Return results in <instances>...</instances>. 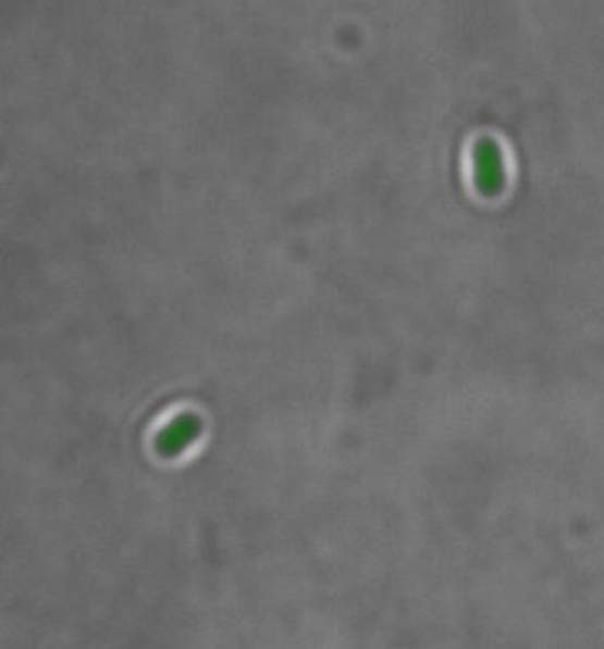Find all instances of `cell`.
Here are the masks:
<instances>
[{
    "instance_id": "obj_1",
    "label": "cell",
    "mask_w": 604,
    "mask_h": 649,
    "mask_svg": "<svg viewBox=\"0 0 604 649\" xmlns=\"http://www.w3.org/2000/svg\"><path fill=\"white\" fill-rule=\"evenodd\" d=\"M473 179L484 195L498 194L504 185V163L498 146L484 138L473 149Z\"/></svg>"
}]
</instances>
